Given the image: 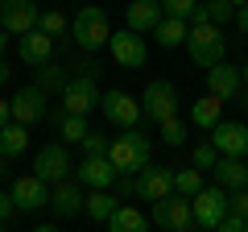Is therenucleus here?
Instances as JSON below:
<instances>
[{"mask_svg":"<svg viewBox=\"0 0 248 232\" xmlns=\"http://www.w3.org/2000/svg\"><path fill=\"white\" fill-rule=\"evenodd\" d=\"M4 46H9V33H4V29H0V54H4Z\"/></svg>","mask_w":248,"mask_h":232,"instance_id":"c03bdc74","label":"nucleus"},{"mask_svg":"<svg viewBox=\"0 0 248 232\" xmlns=\"http://www.w3.org/2000/svg\"><path fill=\"white\" fill-rule=\"evenodd\" d=\"M71 37H75V46H83V50L95 54L99 46H108V37H112L108 13H104V9H95V4L79 9V13H75V21H71Z\"/></svg>","mask_w":248,"mask_h":232,"instance_id":"7ed1b4c3","label":"nucleus"},{"mask_svg":"<svg viewBox=\"0 0 248 232\" xmlns=\"http://www.w3.org/2000/svg\"><path fill=\"white\" fill-rule=\"evenodd\" d=\"M157 33V46H166V50H174V46H186V33H190V25L178 17H161V25L153 29Z\"/></svg>","mask_w":248,"mask_h":232,"instance_id":"a878e982","label":"nucleus"},{"mask_svg":"<svg viewBox=\"0 0 248 232\" xmlns=\"http://www.w3.org/2000/svg\"><path fill=\"white\" fill-rule=\"evenodd\" d=\"M141 112L149 116V120H157V125L174 120V116H178V91H174V83L153 79L149 87L141 91Z\"/></svg>","mask_w":248,"mask_h":232,"instance_id":"0eeeda50","label":"nucleus"},{"mask_svg":"<svg viewBox=\"0 0 248 232\" xmlns=\"http://www.w3.org/2000/svg\"><path fill=\"white\" fill-rule=\"evenodd\" d=\"M149 224H157V228H166V232L190 228V199H182V195L157 199V203H153V212H149Z\"/></svg>","mask_w":248,"mask_h":232,"instance_id":"f8f14e48","label":"nucleus"},{"mask_svg":"<svg viewBox=\"0 0 248 232\" xmlns=\"http://www.w3.org/2000/svg\"><path fill=\"white\" fill-rule=\"evenodd\" d=\"M99 108H104V116L112 120L116 129H137V120H141V99L128 96V91H104V99H99Z\"/></svg>","mask_w":248,"mask_h":232,"instance_id":"9d476101","label":"nucleus"},{"mask_svg":"<svg viewBox=\"0 0 248 232\" xmlns=\"http://www.w3.org/2000/svg\"><path fill=\"white\" fill-rule=\"evenodd\" d=\"M149 153H153L149 137L137 133V129H124L112 141V149H108V162L116 166V174H141V170L149 166Z\"/></svg>","mask_w":248,"mask_h":232,"instance_id":"f257e3e1","label":"nucleus"},{"mask_svg":"<svg viewBox=\"0 0 248 232\" xmlns=\"http://www.w3.org/2000/svg\"><path fill=\"white\" fill-rule=\"evenodd\" d=\"M174 195V170L166 166H145L141 174H137V199H149V203H157V199Z\"/></svg>","mask_w":248,"mask_h":232,"instance_id":"4468645a","label":"nucleus"},{"mask_svg":"<svg viewBox=\"0 0 248 232\" xmlns=\"http://www.w3.org/2000/svg\"><path fill=\"white\" fill-rule=\"evenodd\" d=\"M29 149V129L17 125V120H9V125L0 129V158H21V153Z\"/></svg>","mask_w":248,"mask_h":232,"instance_id":"4be33fe9","label":"nucleus"},{"mask_svg":"<svg viewBox=\"0 0 248 232\" xmlns=\"http://www.w3.org/2000/svg\"><path fill=\"white\" fill-rule=\"evenodd\" d=\"M75 179H79L83 191H108L116 182V166L108 158H83L75 166Z\"/></svg>","mask_w":248,"mask_h":232,"instance_id":"2eb2a0df","label":"nucleus"},{"mask_svg":"<svg viewBox=\"0 0 248 232\" xmlns=\"http://www.w3.org/2000/svg\"><path fill=\"white\" fill-rule=\"evenodd\" d=\"M236 91H240V66H232L228 58H223L219 66H211V71H207V96H215V99H223V104H228Z\"/></svg>","mask_w":248,"mask_h":232,"instance_id":"a211bd4d","label":"nucleus"},{"mask_svg":"<svg viewBox=\"0 0 248 232\" xmlns=\"http://www.w3.org/2000/svg\"><path fill=\"white\" fill-rule=\"evenodd\" d=\"M91 129H87V116H71V112H62L58 116V137L62 141H83Z\"/></svg>","mask_w":248,"mask_h":232,"instance_id":"c85d7f7f","label":"nucleus"},{"mask_svg":"<svg viewBox=\"0 0 248 232\" xmlns=\"http://www.w3.org/2000/svg\"><path fill=\"white\" fill-rule=\"evenodd\" d=\"M9 120H13V108H9V99H0V129L9 125Z\"/></svg>","mask_w":248,"mask_h":232,"instance_id":"58836bf2","label":"nucleus"},{"mask_svg":"<svg viewBox=\"0 0 248 232\" xmlns=\"http://www.w3.org/2000/svg\"><path fill=\"white\" fill-rule=\"evenodd\" d=\"M0 4H4V0H0Z\"/></svg>","mask_w":248,"mask_h":232,"instance_id":"3c124183","label":"nucleus"},{"mask_svg":"<svg viewBox=\"0 0 248 232\" xmlns=\"http://www.w3.org/2000/svg\"><path fill=\"white\" fill-rule=\"evenodd\" d=\"M157 4H161L166 17H178V21H190L195 9H199V0H157Z\"/></svg>","mask_w":248,"mask_h":232,"instance_id":"7c9ffc66","label":"nucleus"},{"mask_svg":"<svg viewBox=\"0 0 248 232\" xmlns=\"http://www.w3.org/2000/svg\"><path fill=\"white\" fill-rule=\"evenodd\" d=\"M99 99H104V91L95 87V75L79 71L75 79H66V87H62V112L87 116L91 108H99Z\"/></svg>","mask_w":248,"mask_h":232,"instance_id":"423d86ee","label":"nucleus"},{"mask_svg":"<svg viewBox=\"0 0 248 232\" xmlns=\"http://www.w3.org/2000/svg\"><path fill=\"white\" fill-rule=\"evenodd\" d=\"M120 207V199L112 195V191H87V199H83V212L91 215V220H112V212Z\"/></svg>","mask_w":248,"mask_h":232,"instance_id":"393cba45","label":"nucleus"},{"mask_svg":"<svg viewBox=\"0 0 248 232\" xmlns=\"http://www.w3.org/2000/svg\"><path fill=\"white\" fill-rule=\"evenodd\" d=\"M13 212H17V203H13V195H9V191H0V224L9 220Z\"/></svg>","mask_w":248,"mask_h":232,"instance_id":"4c0bfd02","label":"nucleus"},{"mask_svg":"<svg viewBox=\"0 0 248 232\" xmlns=\"http://www.w3.org/2000/svg\"><path fill=\"white\" fill-rule=\"evenodd\" d=\"M219 120H223V99H215V96L195 99V108H190V125L195 129H207V133H211Z\"/></svg>","mask_w":248,"mask_h":232,"instance_id":"5701e85b","label":"nucleus"},{"mask_svg":"<svg viewBox=\"0 0 248 232\" xmlns=\"http://www.w3.org/2000/svg\"><path fill=\"white\" fill-rule=\"evenodd\" d=\"M17 54H21V63H25V66H46L54 58V37L42 33V29H33V33L17 37Z\"/></svg>","mask_w":248,"mask_h":232,"instance_id":"f3484780","label":"nucleus"},{"mask_svg":"<svg viewBox=\"0 0 248 232\" xmlns=\"http://www.w3.org/2000/svg\"><path fill=\"white\" fill-rule=\"evenodd\" d=\"M33 174L46 182V187H58V182H66L75 174V162H71V149L62 141H50V145H42L37 149V158H33Z\"/></svg>","mask_w":248,"mask_h":232,"instance_id":"20e7f679","label":"nucleus"},{"mask_svg":"<svg viewBox=\"0 0 248 232\" xmlns=\"http://www.w3.org/2000/svg\"><path fill=\"white\" fill-rule=\"evenodd\" d=\"M161 17H166V13H161V4L157 0H133V4H128V13H124V21H128V29H133V33H153V29L161 25Z\"/></svg>","mask_w":248,"mask_h":232,"instance_id":"6ab92c4d","label":"nucleus"},{"mask_svg":"<svg viewBox=\"0 0 248 232\" xmlns=\"http://www.w3.org/2000/svg\"><path fill=\"white\" fill-rule=\"evenodd\" d=\"M236 25L248 33V4H244V9H236Z\"/></svg>","mask_w":248,"mask_h":232,"instance_id":"ea45409f","label":"nucleus"},{"mask_svg":"<svg viewBox=\"0 0 248 232\" xmlns=\"http://www.w3.org/2000/svg\"><path fill=\"white\" fill-rule=\"evenodd\" d=\"M186 50H190V63L195 66H219L228 58V37H223L219 25H190L186 33Z\"/></svg>","mask_w":248,"mask_h":232,"instance_id":"f03ea898","label":"nucleus"},{"mask_svg":"<svg viewBox=\"0 0 248 232\" xmlns=\"http://www.w3.org/2000/svg\"><path fill=\"white\" fill-rule=\"evenodd\" d=\"M178 232H190V228H178Z\"/></svg>","mask_w":248,"mask_h":232,"instance_id":"de8ad7c7","label":"nucleus"},{"mask_svg":"<svg viewBox=\"0 0 248 232\" xmlns=\"http://www.w3.org/2000/svg\"><path fill=\"white\" fill-rule=\"evenodd\" d=\"M244 195H248V182H244Z\"/></svg>","mask_w":248,"mask_h":232,"instance_id":"09e8293b","label":"nucleus"},{"mask_svg":"<svg viewBox=\"0 0 248 232\" xmlns=\"http://www.w3.org/2000/svg\"><path fill=\"white\" fill-rule=\"evenodd\" d=\"M37 87L50 96V91H62L66 87V75H62V66H54V63H46V66H37Z\"/></svg>","mask_w":248,"mask_h":232,"instance_id":"c756f323","label":"nucleus"},{"mask_svg":"<svg viewBox=\"0 0 248 232\" xmlns=\"http://www.w3.org/2000/svg\"><path fill=\"white\" fill-rule=\"evenodd\" d=\"M157 129H161V141L166 145H182L186 133H190V125H186L182 116H174V120H166V125H157Z\"/></svg>","mask_w":248,"mask_h":232,"instance_id":"2f4dec72","label":"nucleus"},{"mask_svg":"<svg viewBox=\"0 0 248 232\" xmlns=\"http://www.w3.org/2000/svg\"><path fill=\"white\" fill-rule=\"evenodd\" d=\"M9 195H13V203H17V212H37V207H46V203H50V187H46V182L37 179V174H29V179L21 174V179L13 182V191H9Z\"/></svg>","mask_w":248,"mask_h":232,"instance_id":"dca6fc26","label":"nucleus"},{"mask_svg":"<svg viewBox=\"0 0 248 232\" xmlns=\"http://www.w3.org/2000/svg\"><path fill=\"white\" fill-rule=\"evenodd\" d=\"M211 174H215V182H219L223 191H244V182H248V162H244V158H219Z\"/></svg>","mask_w":248,"mask_h":232,"instance_id":"412c9836","label":"nucleus"},{"mask_svg":"<svg viewBox=\"0 0 248 232\" xmlns=\"http://www.w3.org/2000/svg\"><path fill=\"white\" fill-rule=\"evenodd\" d=\"M207 141L219 149V158H248V125L240 120H219Z\"/></svg>","mask_w":248,"mask_h":232,"instance_id":"9b49d317","label":"nucleus"},{"mask_svg":"<svg viewBox=\"0 0 248 232\" xmlns=\"http://www.w3.org/2000/svg\"><path fill=\"white\" fill-rule=\"evenodd\" d=\"M108 50H112V58L124 66V71H137V66H145V58H149V46H145L141 33H133V29H120V33L108 37Z\"/></svg>","mask_w":248,"mask_h":232,"instance_id":"1a4fd4ad","label":"nucleus"},{"mask_svg":"<svg viewBox=\"0 0 248 232\" xmlns=\"http://www.w3.org/2000/svg\"><path fill=\"white\" fill-rule=\"evenodd\" d=\"M228 212L248 220V195H244V191H228Z\"/></svg>","mask_w":248,"mask_h":232,"instance_id":"c9c22d12","label":"nucleus"},{"mask_svg":"<svg viewBox=\"0 0 248 232\" xmlns=\"http://www.w3.org/2000/svg\"><path fill=\"white\" fill-rule=\"evenodd\" d=\"M4 162H9V158H0V174H4V170H9V166H4Z\"/></svg>","mask_w":248,"mask_h":232,"instance_id":"49530a36","label":"nucleus"},{"mask_svg":"<svg viewBox=\"0 0 248 232\" xmlns=\"http://www.w3.org/2000/svg\"><path fill=\"white\" fill-rule=\"evenodd\" d=\"M33 232H58V228H54V224H37Z\"/></svg>","mask_w":248,"mask_h":232,"instance_id":"79ce46f5","label":"nucleus"},{"mask_svg":"<svg viewBox=\"0 0 248 232\" xmlns=\"http://www.w3.org/2000/svg\"><path fill=\"white\" fill-rule=\"evenodd\" d=\"M215 232H248V220H244V215H223V224H219V228H215Z\"/></svg>","mask_w":248,"mask_h":232,"instance_id":"e433bc0d","label":"nucleus"},{"mask_svg":"<svg viewBox=\"0 0 248 232\" xmlns=\"http://www.w3.org/2000/svg\"><path fill=\"white\" fill-rule=\"evenodd\" d=\"M9 108H13V120L17 125H37V120H46V91L37 87V83H29V87H21L17 96L9 99Z\"/></svg>","mask_w":248,"mask_h":232,"instance_id":"ddd939ff","label":"nucleus"},{"mask_svg":"<svg viewBox=\"0 0 248 232\" xmlns=\"http://www.w3.org/2000/svg\"><path fill=\"white\" fill-rule=\"evenodd\" d=\"M232 4H236V9H244V4H248V0H232Z\"/></svg>","mask_w":248,"mask_h":232,"instance_id":"a18cd8bd","label":"nucleus"},{"mask_svg":"<svg viewBox=\"0 0 248 232\" xmlns=\"http://www.w3.org/2000/svg\"><path fill=\"white\" fill-rule=\"evenodd\" d=\"M199 191H203V174H199L195 166L174 170V195H182V199H195Z\"/></svg>","mask_w":248,"mask_h":232,"instance_id":"bb28decb","label":"nucleus"},{"mask_svg":"<svg viewBox=\"0 0 248 232\" xmlns=\"http://www.w3.org/2000/svg\"><path fill=\"white\" fill-rule=\"evenodd\" d=\"M108 232H149V215L128 207V203H120L112 212V220H108Z\"/></svg>","mask_w":248,"mask_h":232,"instance_id":"b1692460","label":"nucleus"},{"mask_svg":"<svg viewBox=\"0 0 248 232\" xmlns=\"http://www.w3.org/2000/svg\"><path fill=\"white\" fill-rule=\"evenodd\" d=\"M0 232H4V224H0Z\"/></svg>","mask_w":248,"mask_h":232,"instance_id":"8fccbe9b","label":"nucleus"},{"mask_svg":"<svg viewBox=\"0 0 248 232\" xmlns=\"http://www.w3.org/2000/svg\"><path fill=\"white\" fill-rule=\"evenodd\" d=\"M37 21H42V13H37L33 0H4V4H0V29H4V33L25 37V33L37 29Z\"/></svg>","mask_w":248,"mask_h":232,"instance_id":"6e6552de","label":"nucleus"},{"mask_svg":"<svg viewBox=\"0 0 248 232\" xmlns=\"http://www.w3.org/2000/svg\"><path fill=\"white\" fill-rule=\"evenodd\" d=\"M190 162H195V170H199V174H203V170H215V162H219V149H215L211 141H203L195 153H190Z\"/></svg>","mask_w":248,"mask_h":232,"instance_id":"473e14b6","label":"nucleus"},{"mask_svg":"<svg viewBox=\"0 0 248 232\" xmlns=\"http://www.w3.org/2000/svg\"><path fill=\"white\" fill-rule=\"evenodd\" d=\"M9 83V66H4V58H0V87Z\"/></svg>","mask_w":248,"mask_h":232,"instance_id":"a19ab883","label":"nucleus"},{"mask_svg":"<svg viewBox=\"0 0 248 232\" xmlns=\"http://www.w3.org/2000/svg\"><path fill=\"white\" fill-rule=\"evenodd\" d=\"M83 199H87V191L79 187V182H58V187H50V207L62 215V220H71V215L83 212Z\"/></svg>","mask_w":248,"mask_h":232,"instance_id":"aec40b11","label":"nucleus"},{"mask_svg":"<svg viewBox=\"0 0 248 232\" xmlns=\"http://www.w3.org/2000/svg\"><path fill=\"white\" fill-rule=\"evenodd\" d=\"M37 29L54 37V33H66L71 25H66V17H62V13H42V21H37Z\"/></svg>","mask_w":248,"mask_h":232,"instance_id":"f704fd0d","label":"nucleus"},{"mask_svg":"<svg viewBox=\"0 0 248 232\" xmlns=\"http://www.w3.org/2000/svg\"><path fill=\"white\" fill-rule=\"evenodd\" d=\"M223 215H228V191L223 187H203L190 199V224H195V228L215 232L223 224Z\"/></svg>","mask_w":248,"mask_h":232,"instance_id":"39448f33","label":"nucleus"},{"mask_svg":"<svg viewBox=\"0 0 248 232\" xmlns=\"http://www.w3.org/2000/svg\"><path fill=\"white\" fill-rule=\"evenodd\" d=\"M199 9L207 13V21H211V25H228V21H236V4H232V0H199Z\"/></svg>","mask_w":248,"mask_h":232,"instance_id":"cd10ccee","label":"nucleus"},{"mask_svg":"<svg viewBox=\"0 0 248 232\" xmlns=\"http://www.w3.org/2000/svg\"><path fill=\"white\" fill-rule=\"evenodd\" d=\"M240 83H244V87H248V63L240 66Z\"/></svg>","mask_w":248,"mask_h":232,"instance_id":"37998d69","label":"nucleus"},{"mask_svg":"<svg viewBox=\"0 0 248 232\" xmlns=\"http://www.w3.org/2000/svg\"><path fill=\"white\" fill-rule=\"evenodd\" d=\"M79 145H83V158H108V149H112V141L99 137V133H87Z\"/></svg>","mask_w":248,"mask_h":232,"instance_id":"72a5a7b5","label":"nucleus"}]
</instances>
